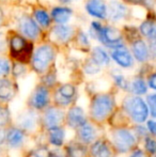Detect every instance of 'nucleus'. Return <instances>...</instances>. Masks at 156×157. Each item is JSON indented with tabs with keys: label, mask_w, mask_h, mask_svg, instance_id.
Instances as JSON below:
<instances>
[{
	"label": "nucleus",
	"mask_w": 156,
	"mask_h": 157,
	"mask_svg": "<svg viewBox=\"0 0 156 157\" xmlns=\"http://www.w3.org/2000/svg\"><path fill=\"white\" fill-rule=\"evenodd\" d=\"M117 109V101L112 93L110 92L94 93L91 96L89 103V110H88L89 120L97 126L103 127V125L109 122Z\"/></svg>",
	"instance_id": "f257e3e1"
},
{
	"label": "nucleus",
	"mask_w": 156,
	"mask_h": 157,
	"mask_svg": "<svg viewBox=\"0 0 156 157\" xmlns=\"http://www.w3.org/2000/svg\"><path fill=\"white\" fill-rule=\"evenodd\" d=\"M109 141L117 154H125L136 149L138 138L134 130L127 127L111 128L109 132Z\"/></svg>",
	"instance_id": "f03ea898"
},
{
	"label": "nucleus",
	"mask_w": 156,
	"mask_h": 157,
	"mask_svg": "<svg viewBox=\"0 0 156 157\" xmlns=\"http://www.w3.org/2000/svg\"><path fill=\"white\" fill-rule=\"evenodd\" d=\"M121 110L125 113L129 121L136 124H142L149 117V107L140 96L128 95L124 97Z\"/></svg>",
	"instance_id": "7ed1b4c3"
},
{
	"label": "nucleus",
	"mask_w": 156,
	"mask_h": 157,
	"mask_svg": "<svg viewBox=\"0 0 156 157\" xmlns=\"http://www.w3.org/2000/svg\"><path fill=\"white\" fill-rule=\"evenodd\" d=\"M56 57L55 48L49 44L39 46L31 57V67L36 73L44 75L50 70L52 61Z\"/></svg>",
	"instance_id": "20e7f679"
},
{
	"label": "nucleus",
	"mask_w": 156,
	"mask_h": 157,
	"mask_svg": "<svg viewBox=\"0 0 156 157\" xmlns=\"http://www.w3.org/2000/svg\"><path fill=\"white\" fill-rule=\"evenodd\" d=\"M51 96L52 105L67 110L76 104L78 97L77 87L70 82L58 85L51 91Z\"/></svg>",
	"instance_id": "39448f33"
},
{
	"label": "nucleus",
	"mask_w": 156,
	"mask_h": 157,
	"mask_svg": "<svg viewBox=\"0 0 156 157\" xmlns=\"http://www.w3.org/2000/svg\"><path fill=\"white\" fill-rule=\"evenodd\" d=\"M15 125L21 128L29 136H38L43 132L41 125V112L28 107L17 114Z\"/></svg>",
	"instance_id": "423d86ee"
},
{
	"label": "nucleus",
	"mask_w": 156,
	"mask_h": 157,
	"mask_svg": "<svg viewBox=\"0 0 156 157\" xmlns=\"http://www.w3.org/2000/svg\"><path fill=\"white\" fill-rule=\"evenodd\" d=\"M50 105H52L51 90L40 83L34 88L28 97L27 107L38 112H42Z\"/></svg>",
	"instance_id": "0eeeda50"
},
{
	"label": "nucleus",
	"mask_w": 156,
	"mask_h": 157,
	"mask_svg": "<svg viewBox=\"0 0 156 157\" xmlns=\"http://www.w3.org/2000/svg\"><path fill=\"white\" fill-rule=\"evenodd\" d=\"M65 113L67 110L55 105H50L43 110L41 112V125L43 132L50 128L65 126Z\"/></svg>",
	"instance_id": "6e6552de"
},
{
	"label": "nucleus",
	"mask_w": 156,
	"mask_h": 157,
	"mask_svg": "<svg viewBox=\"0 0 156 157\" xmlns=\"http://www.w3.org/2000/svg\"><path fill=\"white\" fill-rule=\"evenodd\" d=\"M10 52L11 56L17 62L26 63L27 61L31 60L32 57V45L26 41L25 37L18 34L13 35L10 39Z\"/></svg>",
	"instance_id": "1a4fd4ad"
},
{
	"label": "nucleus",
	"mask_w": 156,
	"mask_h": 157,
	"mask_svg": "<svg viewBox=\"0 0 156 157\" xmlns=\"http://www.w3.org/2000/svg\"><path fill=\"white\" fill-rule=\"evenodd\" d=\"M101 129H102L101 126H97L89 120L87 123H85L82 126H80L75 130V138L74 139L82 144L90 147L94 141L102 137Z\"/></svg>",
	"instance_id": "9d476101"
},
{
	"label": "nucleus",
	"mask_w": 156,
	"mask_h": 157,
	"mask_svg": "<svg viewBox=\"0 0 156 157\" xmlns=\"http://www.w3.org/2000/svg\"><path fill=\"white\" fill-rule=\"evenodd\" d=\"M29 135L26 132H24L21 128L15 124L11 125L6 129V144L8 150L13 151H18L21 150L26 144L27 138Z\"/></svg>",
	"instance_id": "9b49d317"
},
{
	"label": "nucleus",
	"mask_w": 156,
	"mask_h": 157,
	"mask_svg": "<svg viewBox=\"0 0 156 157\" xmlns=\"http://www.w3.org/2000/svg\"><path fill=\"white\" fill-rule=\"evenodd\" d=\"M98 41L102 44H104L106 47H109L111 49H118V48L124 47L123 45V36L121 32L117 28L111 27V26H105L102 28L97 35Z\"/></svg>",
	"instance_id": "f8f14e48"
},
{
	"label": "nucleus",
	"mask_w": 156,
	"mask_h": 157,
	"mask_svg": "<svg viewBox=\"0 0 156 157\" xmlns=\"http://www.w3.org/2000/svg\"><path fill=\"white\" fill-rule=\"evenodd\" d=\"M88 121H89V116L81 106L75 104V105L71 106L69 109H67L65 126H67L71 129L76 130L85 123H87Z\"/></svg>",
	"instance_id": "ddd939ff"
},
{
	"label": "nucleus",
	"mask_w": 156,
	"mask_h": 157,
	"mask_svg": "<svg viewBox=\"0 0 156 157\" xmlns=\"http://www.w3.org/2000/svg\"><path fill=\"white\" fill-rule=\"evenodd\" d=\"M90 157H116L118 155L108 138L101 137L89 147Z\"/></svg>",
	"instance_id": "4468645a"
},
{
	"label": "nucleus",
	"mask_w": 156,
	"mask_h": 157,
	"mask_svg": "<svg viewBox=\"0 0 156 157\" xmlns=\"http://www.w3.org/2000/svg\"><path fill=\"white\" fill-rule=\"evenodd\" d=\"M45 143L52 147H63L67 144V129L65 126H59L47 129L43 134Z\"/></svg>",
	"instance_id": "2eb2a0df"
},
{
	"label": "nucleus",
	"mask_w": 156,
	"mask_h": 157,
	"mask_svg": "<svg viewBox=\"0 0 156 157\" xmlns=\"http://www.w3.org/2000/svg\"><path fill=\"white\" fill-rule=\"evenodd\" d=\"M17 94V85L9 77L0 78V104L8 105Z\"/></svg>",
	"instance_id": "dca6fc26"
},
{
	"label": "nucleus",
	"mask_w": 156,
	"mask_h": 157,
	"mask_svg": "<svg viewBox=\"0 0 156 157\" xmlns=\"http://www.w3.org/2000/svg\"><path fill=\"white\" fill-rule=\"evenodd\" d=\"M18 28L19 31L24 36H26L29 40H36L41 34V30H40L38 24L33 21L30 16L24 15L18 21Z\"/></svg>",
	"instance_id": "f3484780"
},
{
	"label": "nucleus",
	"mask_w": 156,
	"mask_h": 157,
	"mask_svg": "<svg viewBox=\"0 0 156 157\" xmlns=\"http://www.w3.org/2000/svg\"><path fill=\"white\" fill-rule=\"evenodd\" d=\"M64 157H90L89 147L72 139L63 147Z\"/></svg>",
	"instance_id": "a211bd4d"
},
{
	"label": "nucleus",
	"mask_w": 156,
	"mask_h": 157,
	"mask_svg": "<svg viewBox=\"0 0 156 157\" xmlns=\"http://www.w3.org/2000/svg\"><path fill=\"white\" fill-rule=\"evenodd\" d=\"M86 11L90 16L97 19H105L108 15V8L104 0H88L86 3Z\"/></svg>",
	"instance_id": "6ab92c4d"
},
{
	"label": "nucleus",
	"mask_w": 156,
	"mask_h": 157,
	"mask_svg": "<svg viewBox=\"0 0 156 157\" xmlns=\"http://www.w3.org/2000/svg\"><path fill=\"white\" fill-rule=\"evenodd\" d=\"M111 59L123 68H131L134 65V57L129 50L125 47H121L112 50Z\"/></svg>",
	"instance_id": "aec40b11"
},
{
	"label": "nucleus",
	"mask_w": 156,
	"mask_h": 157,
	"mask_svg": "<svg viewBox=\"0 0 156 157\" xmlns=\"http://www.w3.org/2000/svg\"><path fill=\"white\" fill-rule=\"evenodd\" d=\"M133 57L140 63H144L150 59L149 45L141 39H137L131 43Z\"/></svg>",
	"instance_id": "412c9836"
},
{
	"label": "nucleus",
	"mask_w": 156,
	"mask_h": 157,
	"mask_svg": "<svg viewBox=\"0 0 156 157\" xmlns=\"http://www.w3.org/2000/svg\"><path fill=\"white\" fill-rule=\"evenodd\" d=\"M128 15V9L123 3L112 0L108 6V17L112 21H120L126 18Z\"/></svg>",
	"instance_id": "4be33fe9"
},
{
	"label": "nucleus",
	"mask_w": 156,
	"mask_h": 157,
	"mask_svg": "<svg viewBox=\"0 0 156 157\" xmlns=\"http://www.w3.org/2000/svg\"><path fill=\"white\" fill-rule=\"evenodd\" d=\"M73 12L67 6H57L51 10L50 16L57 25H64L71 19Z\"/></svg>",
	"instance_id": "5701e85b"
},
{
	"label": "nucleus",
	"mask_w": 156,
	"mask_h": 157,
	"mask_svg": "<svg viewBox=\"0 0 156 157\" xmlns=\"http://www.w3.org/2000/svg\"><path fill=\"white\" fill-rule=\"evenodd\" d=\"M73 28L70 25H57L52 29L55 37L62 43H67L73 36Z\"/></svg>",
	"instance_id": "b1692460"
},
{
	"label": "nucleus",
	"mask_w": 156,
	"mask_h": 157,
	"mask_svg": "<svg viewBox=\"0 0 156 157\" xmlns=\"http://www.w3.org/2000/svg\"><path fill=\"white\" fill-rule=\"evenodd\" d=\"M91 59L97 64V65H100L101 67H103V66L109 65L111 58L108 55V52H107L104 48L94 47L91 52Z\"/></svg>",
	"instance_id": "393cba45"
},
{
	"label": "nucleus",
	"mask_w": 156,
	"mask_h": 157,
	"mask_svg": "<svg viewBox=\"0 0 156 157\" xmlns=\"http://www.w3.org/2000/svg\"><path fill=\"white\" fill-rule=\"evenodd\" d=\"M146 91H148V85L146 83V81H144V79L142 77H135L129 82V92H131L136 96L146 94Z\"/></svg>",
	"instance_id": "a878e982"
},
{
	"label": "nucleus",
	"mask_w": 156,
	"mask_h": 157,
	"mask_svg": "<svg viewBox=\"0 0 156 157\" xmlns=\"http://www.w3.org/2000/svg\"><path fill=\"white\" fill-rule=\"evenodd\" d=\"M139 32L141 35L151 41V40L156 39V24L155 21H151V19H146V21H142L139 26Z\"/></svg>",
	"instance_id": "bb28decb"
},
{
	"label": "nucleus",
	"mask_w": 156,
	"mask_h": 157,
	"mask_svg": "<svg viewBox=\"0 0 156 157\" xmlns=\"http://www.w3.org/2000/svg\"><path fill=\"white\" fill-rule=\"evenodd\" d=\"M11 125H13V120L10 108L6 104H0V128L6 129Z\"/></svg>",
	"instance_id": "cd10ccee"
},
{
	"label": "nucleus",
	"mask_w": 156,
	"mask_h": 157,
	"mask_svg": "<svg viewBox=\"0 0 156 157\" xmlns=\"http://www.w3.org/2000/svg\"><path fill=\"white\" fill-rule=\"evenodd\" d=\"M33 17L36 18V23H38L40 26H42L43 28H47L50 26L51 18H50L49 14H48L44 9H36V10H34Z\"/></svg>",
	"instance_id": "c85d7f7f"
},
{
	"label": "nucleus",
	"mask_w": 156,
	"mask_h": 157,
	"mask_svg": "<svg viewBox=\"0 0 156 157\" xmlns=\"http://www.w3.org/2000/svg\"><path fill=\"white\" fill-rule=\"evenodd\" d=\"M111 77H112L115 85L117 86L119 89L124 90V91H129V82L122 73H120L119 71L116 70L111 73Z\"/></svg>",
	"instance_id": "c756f323"
},
{
	"label": "nucleus",
	"mask_w": 156,
	"mask_h": 157,
	"mask_svg": "<svg viewBox=\"0 0 156 157\" xmlns=\"http://www.w3.org/2000/svg\"><path fill=\"white\" fill-rule=\"evenodd\" d=\"M41 83L52 91V90L57 87V75H56V72L50 68L47 73H45V74L42 76Z\"/></svg>",
	"instance_id": "7c9ffc66"
},
{
	"label": "nucleus",
	"mask_w": 156,
	"mask_h": 157,
	"mask_svg": "<svg viewBox=\"0 0 156 157\" xmlns=\"http://www.w3.org/2000/svg\"><path fill=\"white\" fill-rule=\"evenodd\" d=\"M101 68L102 67L100 65H97L92 59L87 60L83 64V72L87 75H96L97 73H100Z\"/></svg>",
	"instance_id": "2f4dec72"
},
{
	"label": "nucleus",
	"mask_w": 156,
	"mask_h": 157,
	"mask_svg": "<svg viewBox=\"0 0 156 157\" xmlns=\"http://www.w3.org/2000/svg\"><path fill=\"white\" fill-rule=\"evenodd\" d=\"M12 72V64L6 58L0 57V78L8 77V75Z\"/></svg>",
	"instance_id": "473e14b6"
},
{
	"label": "nucleus",
	"mask_w": 156,
	"mask_h": 157,
	"mask_svg": "<svg viewBox=\"0 0 156 157\" xmlns=\"http://www.w3.org/2000/svg\"><path fill=\"white\" fill-rule=\"evenodd\" d=\"M13 76L15 78H19L21 77L23 75H25L26 73V65L25 63H21V62H14L12 64V72Z\"/></svg>",
	"instance_id": "72a5a7b5"
},
{
	"label": "nucleus",
	"mask_w": 156,
	"mask_h": 157,
	"mask_svg": "<svg viewBox=\"0 0 156 157\" xmlns=\"http://www.w3.org/2000/svg\"><path fill=\"white\" fill-rule=\"evenodd\" d=\"M144 150L149 154H156V140L152 137H146L143 141Z\"/></svg>",
	"instance_id": "f704fd0d"
},
{
	"label": "nucleus",
	"mask_w": 156,
	"mask_h": 157,
	"mask_svg": "<svg viewBox=\"0 0 156 157\" xmlns=\"http://www.w3.org/2000/svg\"><path fill=\"white\" fill-rule=\"evenodd\" d=\"M146 101H148V105L149 108H150L151 113H152V116L154 118H156V94L149 95Z\"/></svg>",
	"instance_id": "c9c22d12"
},
{
	"label": "nucleus",
	"mask_w": 156,
	"mask_h": 157,
	"mask_svg": "<svg viewBox=\"0 0 156 157\" xmlns=\"http://www.w3.org/2000/svg\"><path fill=\"white\" fill-rule=\"evenodd\" d=\"M128 157H149V156H148V154H146V152H144L143 150L136 147V149H134L133 151L131 152Z\"/></svg>",
	"instance_id": "e433bc0d"
},
{
	"label": "nucleus",
	"mask_w": 156,
	"mask_h": 157,
	"mask_svg": "<svg viewBox=\"0 0 156 157\" xmlns=\"http://www.w3.org/2000/svg\"><path fill=\"white\" fill-rule=\"evenodd\" d=\"M149 50H150V57L156 59V39L149 41Z\"/></svg>",
	"instance_id": "4c0bfd02"
},
{
	"label": "nucleus",
	"mask_w": 156,
	"mask_h": 157,
	"mask_svg": "<svg viewBox=\"0 0 156 157\" xmlns=\"http://www.w3.org/2000/svg\"><path fill=\"white\" fill-rule=\"evenodd\" d=\"M78 41L80 44H82V46H88L89 45V41H88V35L85 32L80 31L78 33Z\"/></svg>",
	"instance_id": "58836bf2"
},
{
	"label": "nucleus",
	"mask_w": 156,
	"mask_h": 157,
	"mask_svg": "<svg viewBox=\"0 0 156 157\" xmlns=\"http://www.w3.org/2000/svg\"><path fill=\"white\" fill-rule=\"evenodd\" d=\"M146 128H148L149 132H151L152 135L156 136V121L150 120L146 122Z\"/></svg>",
	"instance_id": "ea45409f"
},
{
	"label": "nucleus",
	"mask_w": 156,
	"mask_h": 157,
	"mask_svg": "<svg viewBox=\"0 0 156 157\" xmlns=\"http://www.w3.org/2000/svg\"><path fill=\"white\" fill-rule=\"evenodd\" d=\"M148 86L153 90H156V73H153L148 78Z\"/></svg>",
	"instance_id": "a19ab883"
},
{
	"label": "nucleus",
	"mask_w": 156,
	"mask_h": 157,
	"mask_svg": "<svg viewBox=\"0 0 156 157\" xmlns=\"http://www.w3.org/2000/svg\"><path fill=\"white\" fill-rule=\"evenodd\" d=\"M6 48V39H4V35L0 34V52H4Z\"/></svg>",
	"instance_id": "79ce46f5"
},
{
	"label": "nucleus",
	"mask_w": 156,
	"mask_h": 157,
	"mask_svg": "<svg viewBox=\"0 0 156 157\" xmlns=\"http://www.w3.org/2000/svg\"><path fill=\"white\" fill-rule=\"evenodd\" d=\"M125 1L131 4H144L143 0H125Z\"/></svg>",
	"instance_id": "37998d69"
},
{
	"label": "nucleus",
	"mask_w": 156,
	"mask_h": 157,
	"mask_svg": "<svg viewBox=\"0 0 156 157\" xmlns=\"http://www.w3.org/2000/svg\"><path fill=\"white\" fill-rule=\"evenodd\" d=\"M2 21H3V12H2L1 8H0V25L2 24Z\"/></svg>",
	"instance_id": "c03bdc74"
},
{
	"label": "nucleus",
	"mask_w": 156,
	"mask_h": 157,
	"mask_svg": "<svg viewBox=\"0 0 156 157\" xmlns=\"http://www.w3.org/2000/svg\"><path fill=\"white\" fill-rule=\"evenodd\" d=\"M59 1L62 2V3H70V2H73L75 0H59Z\"/></svg>",
	"instance_id": "a18cd8bd"
},
{
	"label": "nucleus",
	"mask_w": 156,
	"mask_h": 157,
	"mask_svg": "<svg viewBox=\"0 0 156 157\" xmlns=\"http://www.w3.org/2000/svg\"><path fill=\"white\" fill-rule=\"evenodd\" d=\"M2 157H11V156H9V155H6V156H2Z\"/></svg>",
	"instance_id": "49530a36"
},
{
	"label": "nucleus",
	"mask_w": 156,
	"mask_h": 157,
	"mask_svg": "<svg viewBox=\"0 0 156 157\" xmlns=\"http://www.w3.org/2000/svg\"><path fill=\"white\" fill-rule=\"evenodd\" d=\"M155 157H156V156H155Z\"/></svg>",
	"instance_id": "de8ad7c7"
}]
</instances>
